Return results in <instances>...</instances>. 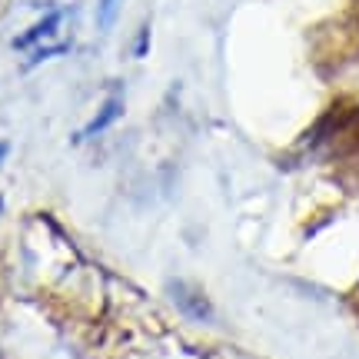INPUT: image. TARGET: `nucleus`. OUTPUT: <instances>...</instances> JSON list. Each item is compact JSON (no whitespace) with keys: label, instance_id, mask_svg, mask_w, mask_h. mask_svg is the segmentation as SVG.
Segmentation results:
<instances>
[{"label":"nucleus","instance_id":"obj_1","mask_svg":"<svg viewBox=\"0 0 359 359\" xmlns=\"http://www.w3.org/2000/svg\"><path fill=\"white\" fill-rule=\"evenodd\" d=\"M120 114H123V100H120V97H110V100H103V107L97 110V116H93V120H90L83 130H80L74 140L80 143V140H87V137H97V133H103V130L110 127L114 120H120Z\"/></svg>","mask_w":359,"mask_h":359},{"label":"nucleus","instance_id":"obj_2","mask_svg":"<svg viewBox=\"0 0 359 359\" xmlns=\"http://www.w3.org/2000/svg\"><path fill=\"white\" fill-rule=\"evenodd\" d=\"M60 27V11H53V13H47L40 24H34L27 34H20V37L13 40V47L17 50H30L34 43H40V40H47V37H53V30Z\"/></svg>","mask_w":359,"mask_h":359},{"label":"nucleus","instance_id":"obj_3","mask_svg":"<svg viewBox=\"0 0 359 359\" xmlns=\"http://www.w3.org/2000/svg\"><path fill=\"white\" fill-rule=\"evenodd\" d=\"M116 4L120 0H100V7H97V24L107 30V27L114 24V17H116Z\"/></svg>","mask_w":359,"mask_h":359},{"label":"nucleus","instance_id":"obj_4","mask_svg":"<svg viewBox=\"0 0 359 359\" xmlns=\"http://www.w3.org/2000/svg\"><path fill=\"white\" fill-rule=\"evenodd\" d=\"M147 37H150V24L140 27V37H137V57H143V53H147Z\"/></svg>","mask_w":359,"mask_h":359},{"label":"nucleus","instance_id":"obj_5","mask_svg":"<svg viewBox=\"0 0 359 359\" xmlns=\"http://www.w3.org/2000/svg\"><path fill=\"white\" fill-rule=\"evenodd\" d=\"M7 150H11V147H7V143L0 140V163H4V156H7Z\"/></svg>","mask_w":359,"mask_h":359},{"label":"nucleus","instance_id":"obj_6","mask_svg":"<svg viewBox=\"0 0 359 359\" xmlns=\"http://www.w3.org/2000/svg\"><path fill=\"white\" fill-rule=\"evenodd\" d=\"M0 210H4V196H0Z\"/></svg>","mask_w":359,"mask_h":359}]
</instances>
